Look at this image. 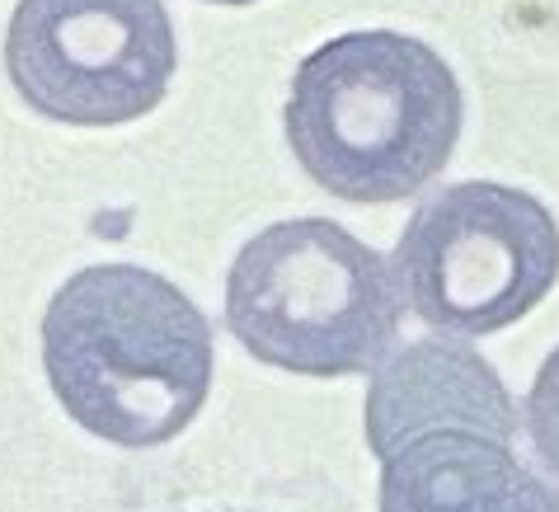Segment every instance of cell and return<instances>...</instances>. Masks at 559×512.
<instances>
[{"label": "cell", "mask_w": 559, "mask_h": 512, "mask_svg": "<svg viewBox=\"0 0 559 512\" xmlns=\"http://www.w3.org/2000/svg\"><path fill=\"white\" fill-rule=\"evenodd\" d=\"M212 324L136 263L71 273L43 310V371L75 428L108 446L175 442L212 391Z\"/></svg>", "instance_id": "1"}, {"label": "cell", "mask_w": 559, "mask_h": 512, "mask_svg": "<svg viewBox=\"0 0 559 512\" xmlns=\"http://www.w3.org/2000/svg\"><path fill=\"white\" fill-rule=\"evenodd\" d=\"M283 128L310 183L338 203H405L456 155L465 95L428 43L357 28L297 67Z\"/></svg>", "instance_id": "2"}, {"label": "cell", "mask_w": 559, "mask_h": 512, "mask_svg": "<svg viewBox=\"0 0 559 512\" xmlns=\"http://www.w3.org/2000/svg\"><path fill=\"white\" fill-rule=\"evenodd\" d=\"M405 297L371 245L330 216L273 222L226 273V330L292 377H371L395 353Z\"/></svg>", "instance_id": "3"}, {"label": "cell", "mask_w": 559, "mask_h": 512, "mask_svg": "<svg viewBox=\"0 0 559 512\" xmlns=\"http://www.w3.org/2000/svg\"><path fill=\"white\" fill-rule=\"evenodd\" d=\"M391 273L438 338H489L526 320L559 283V222L512 183H447L414 207Z\"/></svg>", "instance_id": "4"}, {"label": "cell", "mask_w": 559, "mask_h": 512, "mask_svg": "<svg viewBox=\"0 0 559 512\" xmlns=\"http://www.w3.org/2000/svg\"><path fill=\"white\" fill-rule=\"evenodd\" d=\"M179 38L165 0H20L5 75L34 114L67 128H122L169 95Z\"/></svg>", "instance_id": "5"}, {"label": "cell", "mask_w": 559, "mask_h": 512, "mask_svg": "<svg viewBox=\"0 0 559 512\" xmlns=\"http://www.w3.org/2000/svg\"><path fill=\"white\" fill-rule=\"evenodd\" d=\"M367 446L385 461L400 442L428 428H485L518 442L522 414L512 405L503 377L461 338H418L395 348L367 385Z\"/></svg>", "instance_id": "6"}, {"label": "cell", "mask_w": 559, "mask_h": 512, "mask_svg": "<svg viewBox=\"0 0 559 512\" xmlns=\"http://www.w3.org/2000/svg\"><path fill=\"white\" fill-rule=\"evenodd\" d=\"M381 512H559V485L485 428H428L381 461Z\"/></svg>", "instance_id": "7"}, {"label": "cell", "mask_w": 559, "mask_h": 512, "mask_svg": "<svg viewBox=\"0 0 559 512\" xmlns=\"http://www.w3.org/2000/svg\"><path fill=\"white\" fill-rule=\"evenodd\" d=\"M522 428H526V442H532L540 471L559 485V344L546 353L532 391L522 400Z\"/></svg>", "instance_id": "8"}, {"label": "cell", "mask_w": 559, "mask_h": 512, "mask_svg": "<svg viewBox=\"0 0 559 512\" xmlns=\"http://www.w3.org/2000/svg\"><path fill=\"white\" fill-rule=\"evenodd\" d=\"M207 5H254V0H207Z\"/></svg>", "instance_id": "9"}, {"label": "cell", "mask_w": 559, "mask_h": 512, "mask_svg": "<svg viewBox=\"0 0 559 512\" xmlns=\"http://www.w3.org/2000/svg\"><path fill=\"white\" fill-rule=\"evenodd\" d=\"M198 512H212V508H198ZM226 512H245V508H226Z\"/></svg>", "instance_id": "10"}]
</instances>
